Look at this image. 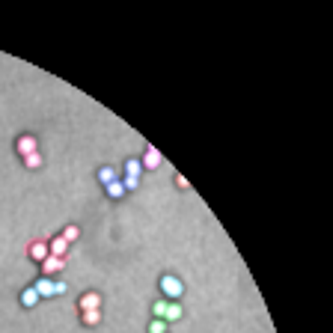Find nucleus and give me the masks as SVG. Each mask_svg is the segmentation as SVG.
I'll list each match as a JSON object with an SVG mask.
<instances>
[{
	"label": "nucleus",
	"mask_w": 333,
	"mask_h": 333,
	"mask_svg": "<svg viewBox=\"0 0 333 333\" xmlns=\"http://www.w3.org/2000/svg\"><path fill=\"white\" fill-rule=\"evenodd\" d=\"M78 235H81V229L74 226V223H71V226H66V229H63V238H66L69 244H71V241H78Z\"/></svg>",
	"instance_id": "nucleus-18"
},
{
	"label": "nucleus",
	"mask_w": 333,
	"mask_h": 333,
	"mask_svg": "<svg viewBox=\"0 0 333 333\" xmlns=\"http://www.w3.org/2000/svg\"><path fill=\"white\" fill-rule=\"evenodd\" d=\"M119 182H122L125 193H128V191H134V188H140V178H137V175H125V178H119Z\"/></svg>",
	"instance_id": "nucleus-15"
},
{
	"label": "nucleus",
	"mask_w": 333,
	"mask_h": 333,
	"mask_svg": "<svg viewBox=\"0 0 333 333\" xmlns=\"http://www.w3.org/2000/svg\"><path fill=\"white\" fill-rule=\"evenodd\" d=\"M78 306H81V313H87V310H101V295H98V292H87V295H81Z\"/></svg>",
	"instance_id": "nucleus-3"
},
{
	"label": "nucleus",
	"mask_w": 333,
	"mask_h": 333,
	"mask_svg": "<svg viewBox=\"0 0 333 333\" xmlns=\"http://www.w3.org/2000/svg\"><path fill=\"white\" fill-rule=\"evenodd\" d=\"M81 318H84V324H87V327H95V324L101 321V310H87Z\"/></svg>",
	"instance_id": "nucleus-13"
},
{
	"label": "nucleus",
	"mask_w": 333,
	"mask_h": 333,
	"mask_svg": "<svg viewBox=\"0 0 333 333\" xmlns=\"http://www.w3.org/2000/svg\"><path fill=\"white\" fill-rule=\"evenodd\" d=\"M125 175H137L140 178V173H143V164H140V158H131V161H125Z\"/></svg>",
	"instance_id": "nucleus-12"
},
{
	"label": "nucleus",
	"mask_w": 333,
	"mask_h": 333,
	"mask_svg": "<svg viewBox=\"0 0 333 333\" xmlns=\"http://www.w3.org/2000/svg\"><path fill=\"white\" fill-rule=\"evenodd\" d=\"M161 161H164V158H161L158 149H146V155L140 158V164H143V170H158Z\"/></svg>",
	"instance_id": "nucleus-7"
},
{
	"label": "nucleus",
	"mask_w": 333,
	"mask_h": 333,
	"mask_svg": "<svg viewBox=\"0 0 333 333\" xmlns=\"http://www.w3.org/2000/svg\"><path fill=\"white\" fill-rule=\"evenodd\" d=\"M149 333H167V321L164 318H152L149 321Z\"/></svg>",
	"instance_id": "nucleus-16"
},
{
	"label": "nucleus",
	"mask_w": 333,
	"mask_h": 333,
	"mask_svg": "<svg viewBox=\"0 0 333 333\" xmlns=\"http://www.w3.org/2000/svg\"><path fill=\"white\" fill-rule=\"evenodd\" d=\"M30 259H33V262H45V259H48V238H39V241H33V244H30Z\"/></svg>",
	"instance_id": "nucleus-4"
},
{
	"label": "nucleus",
	"mask_w": 333,
	"mask_h": 333,
	"mask_svg": "<svg viewBox=\"0 0 333 333\" xmlns=\"http://www.w3.org/2000/svg\"><path fill=\"white\" fill-rule=\"evenodd\" d=\"M66 289H69L66 283H54V292H57V295H66Z\"/></svg>",
	"instance_id": "nucleus-20"
},
{
	"label": "nucleus",
	"mask_w": 333,
	"mask_h": 333,
	"mask_svg": "<svg viewBox=\"0 0 333 333\" xmlns=\"http://www.w3.org/2000/svg\"><path fill=\"white\" fill-rule=\"evenodd\" d=\"M63 268H66V259H57V256H51V253H48V259L42 262V277H51V274L63 271Z\"/></svg>",
	"instance_id": "nucleus-5"
},
{
	"label": "nucleus",
	"mask_w": 333,
	"mask_h": 333,
	"mask_svg": "<svg viewBox=\"0 0 333 333\" xmlns=\"http://www.w3.org/2000/svg\"><path fill=\"white\" fill-rule=\"evenodd\" d=\"M18 300H21V306H24V310H33V306H39V300H42V298L36 295L33 286H27V289L21 292V298H18Z\"/></svg>",
	"instance_id": "nucleus-9"
},
{
	"label": "nucleus",
	"mask_w": 333,
	"mask_h": 333,
	"mask_svg": "<svg viewBox=\"0 0 333 333\" xmlns=\"http://www.w3.org/2000/svg\"><path fill=\"white\" fill-rule=\"evenodd\" d=\"M119 173H122V170H116V167H101V170H98V182L107 188V185L119 182Z\"/></svg>",
	"instance_id": "nucleus-10"
},
{
	"label": "nucleus",
	"mask_w": 333,
	"mask_h": 333,
	"mask_svg": "<svg viewBox=\"0 0 333 333\" xmlns=\"http://www.w3.org/2000/svg\"><path fill=\"white\" fill-rule=\"evenodd\" d=\"M164 310H167V300H158V303L152 306V313H155V318H164Z\"/></svg>",
	"instance_id": "nucleus-19"
},
{
	"label": "nucleus",
	"mask_w": 333,
	"mask_h": 333,
	"mask_svg": "<svg viewBox=\"0 0 333 333\" xmlns=\"http://www.w3.org/2000/svg\"><path fill=\"white\" fill-rule=\"evenodd\" d=\"M15 152L21 155V158H27V155L39 152V149H36V137H30V134H21V137L15 140Z\"/></svg>",
	"instance_id": "nucleus-2"
},
{
	"label": "nucleus",
	"mask_w": 333,
	"mask_h": 333,
	"mask_svg": "<svg viewBox=\"0 0 333 333\" xmlns=\"http://www.w3.org/2000/svg\"><path fill=\"white\" fill-rule=\"evenodd\" d=\"M69 247H71V244L63 238V235H60V238H51V241H48V253H51V256H57V259H63Z\"/></svg>",
	"instance_id": "nucleus-8"
},
{
	"label": "nucleus",
	"mask_w": 333,
	"mask_h": 333,
	"mask_svg": "<svg viewBox=\"0 0 333 333\" xmlns=\"http://www.w3.org/2000/svg\"><path fill=\"white\" fill-rule=\"evenodd\" d=\"M107 196H110V199H122V196H125L122 182H113V185H107Z\"/></svg>",
	"instance_id": "nucleus-14"
},
{
	"label": "nucleus",
	"mask_w": 333,
	"mask_h": 333,
	"mask_svg": "<svg viewBox=\"0 0 333 333\" xmlns=\"http://www.w3.org/2000/svg\"><path fill=\"white\" fill-rule=\"evenodd\" d=\"M161 292H164L170 300H178L182 295H185V286H182V280H178V277H173V274H164V277H161Z\"/></svg>",
	"instance_id": "nucleus-1"
},
{
	"label": "nucleus",
	"mask_w": 333,
	"mask_h": 333,
	"mask_svg": "<svg viewBox=\"0 0 333 333\" xmlns=\"http://www.w3.org/2000/svg\"><path fill=\"white\" fill-rule=\"evenodd\" d=\"M24 167H30V170H39V167H42V155H39V152L27 155V158H24Z\"/></svg>",
	"instance_id": "nucleus-17"
},
{
	"label": "nucleus",
	"mask_w": 333,
	"mask_h": 333,
	"mask_svg": "<svg viewBox=\"0 0 333 333\" xmlns=\"http://www.w3.org/2000/svg\"><path fill=\"white\" fill-rule=\"evenodd\" d=\"M33 289H36L39 298H54V295H57V292H54V280H51V277H39V280L33 283Z\"/></svg>",
	"instance_id": "nucleus-6"
},
{
	"label": "nucleus",
	"mask_w": 333,
	"mask_h": 333,
	"mask_svg": "<svg viewBox=\"0 0 333 333\" xmlns=\"http://www.w3.org/2000/svg\"><path fill=\"white\" fill-rule=\"evenodd\" d=\"M178 318H182V306H178V300H170L164 310V321H178Z\"/></svg>",
	"instance_id": "nucleus-11"
}]
</instances>
